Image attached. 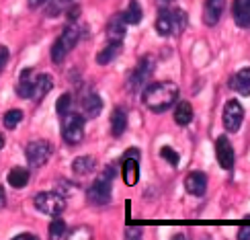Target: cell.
<instances>
[{
    "instance_id": "17",
    "label": "cell",
    "mask_w": 250,
    "mask_h": 240,
    "mask_svg": "<svg viewBox=\"0 0 250 240\" xmlns=\"http://www.w3.org/2000/svg\"><path fill=\"white\" fill-rule=\"evenodd\" d=\"M54 88V80H51L49 74H39L35 76V82H33V95H31V99H33L35 103H41L45 97H47V92Z\"/></svg>"
},
{
    "instance_id": "12",
    "label": "cell",
    "mask_w": 250,
    "mask_h": 240,
    "mask_svg": "<svg viewBox=\"0 0 250 240\" xmlns=\"http://www.w3.org/2000/svg\"><path fill=\"white\" fill-rule=\"evenodd\" d=\"M185 189L193 197H203L207 191V175L201 171H193L187 175L185 179Z\"/></svg>"
},
{
    "instance_id": "13",
    "label": "cell",
    "mask_w": 250,
    "mask_h": 240,
    "mask_svg": "<svg viewBox=\"0 0 250 240\" xmlns=\"http://www.w3.org/2000/svg\"><path fill=\"white\" fill-rule=\"evenodd\" d=\"M103 111V99L97 92H88V95L82 97V113H84L86 119H97Z\"/></svg>"
},
{
    "instance_id": "25",
    "label": "cell",
    "mask_w": 250,
    "mask_h": 240,
    "mask_svg": "<svg viewBox=\"0 0 250 240\" xmlns=\"http://www.w3.org/2000/svg\"><path fill=\"white\" fill-rule=\"evenodd\" d=\"M123 19L127 25H140L142 19H144V13H142V4L138 2V0H131V2L127 4V8L123 10Z\"/></svg>"
},
{
    "instance_id": "27",
    "label": "cell",
    "mask_w": 250,
    "mask_h": 240,
    "mask_svg": "<svg viewBox=\"0 0 250 240\" xmlns=\"http://www.w3.org/2000/svg\"><path fill=\"white\" fill-rule=\"evenodd\" d=\"M64 236H68V226L64 220L56 218V220L49 224V238H64Z\"/></svg>"
},
{
    "instance_id": "2",
    "label": "cell",
    "mask_w": 250,
    "mask_h": 240,
    "mask_svg": "<svg viewBox=\"0 0 250 240\" xmlns=\"http://www.w3.org/2000/svg\"><path fill=\"white\" fill-rule=\"evenodd\" d=\"M189 25V17L183 8H160L158 17H156V31L162 37L181 35Z\"/></svg>"
},
{
    "instance_id": "32",
    "label": "cell",
    "mask_w": 250,
    "mask_h": 240,
    "mask_svg": "<svg viewBox=\"0 0 250 240\" xmlns=\"http://www.w3.org/2000/svg\"><path fill=\"white\" fill-rule=\"evenodd\" d=\"M140 156H142V152L138 148H129V150H125L123 158H140Z\"/></svg>"
},
{
    "instance_id": "39",
    "label": "cell",
    "mask_w": 250,
    "mask_h": 240,
    "mask_svg": "<svg viewBox=\"0 0 250 240\" xmlns=\"http://www.w3.org/2000/svg\"><path fill=\"white\" fill-rule=\"evenodd\" d=\"M4 148V138H2V133H0V150Z\"/></svg>"
},
{
    "instance_id": "9",
    "label": "cell",
    "mask_w": 250,
    "mask_h": 240,
    "mask_svg": "<svg viewBox=\"0 0 250 240\" xmlns=\"http://www.w3.org/2000/svg\"><path fill=\"white\" fill-rule=\"evenodd\" d=\"M25 154H27V162H29L31 169H41V166L49 160L51 146L45 140H33V142L27 144Z\"/></svg>"
},
{
    "instance_id": "36",
    "label": "cell",
    "mask_w": 250,
    "mask_h": 240,
    "mask_svg": "<svg viewBox=\"0 0 250 240\" xmlns=\"http://www.w3.org/2000/svg\"><path fill=\"white\" fill-rule=\"evenodd\" d=\"M6 205V193H4V187L0 185V210Z\"/></svg>"
},
{
    "instance_id": "34",
    "label": "cell",
    "mask_w": 250,
    "mask_h": 240,
    "mask_svg": "<svg viewBox=\"0 0 250 240\" xmlns=\"http://www.w3.org/2000/svg\"><path fill=\"white\" fill-rule=\"evenodd\" d=\"M78 13H80V8H78V6L68 8V19H70V21H76V19H78Z\"/></svg>"
},
{
    "instance_id": "11",
    "label": "cell",
    "mask_w": 250,
    "mask_h": 240,
    "mask_svg": "<svg viewBox=\"0 0 250 240\" xmlns=\"http://www.w3.org/2000/svg\"><path fill=\"white\" fill-rule=\"evenodd\" d=\"M226 10V0H205L203 2V23L213 27L220 23V19Z\"/></svg>"
},
{
    "instance_id": "6",
    "label": "cell",
    "mask_w": 250,
    "mask_h": 240,
    "mask_svg": "<svg viewBox=\"0 0 250 240\" xmlns=\"http://www.w3.org/2000/svg\"><path fill=\"white\" fill-rule=\"evenodd\" d=\"M154 70H156V60L152 56H144L140 62H138V66H135L133 70V74L129 78V88L133 92H140L144 90L146 87L150 85V80L154 76Z\"/></svg>"
},
{
    "instance_id": "1",
    "label": "cell",
    "mask_w": 250,
    "mask_h": 240,
    "mask_svg": "<svg viewBox=\"0 0 250 240\" xmlns=\"http://www.w3.org/2000/svg\"><path fill=\"white\" fill-rule=\"evenodd\" d=\"M144 105L154 113H164L168 111L176 99H179V87L170 80H162V82H150L144 88Z\"/></svg>"
},
{
    "instance_id": "23",
    "label": "cell",
    "mask_w": 250,
    "mask_h": 240,
    "mask_svg": "<svg viewBox=\"0 0 250 240\" xmlns=\"http://www.w3.org/2000/svg\"><path fill=\"white\" fill-rule=\"evenodd\" d=\"M95 166H97V162L92 156H78V158L72 160V173L78 176H86L95 171Z\"/></svg>"
},
{
    "instance_id": "5",
    "label": "cell",
    "mask_w": 250,
    "mask_h": 240,
    "mask_svg": "<svg viewBox=\"0 0 250 240\" xmlns=\"http://www.w3.org/2000/svg\"><path fill=\"white\" fill-rule=\"evenodd\" d=\"M84 115H78V113H66L62 117V138L68 146H78L84 140Z\"/></svg>"
},
{
    "instance_id": "7",
    "label": "cell",
    "mask_w": 250,
    "mask_h": 240,
    "mask_svg": "<svg viewBox=\"0 0 250 240\" xmlns=\"http://www.w3.org/2000/svg\"><path fill=\"white\" fill-rule=\"evenodd\" d=\"M111 176H107L103 173L99 179L92 181V185L88 187L86 191V199L92 205H107L111 201V193H113V187H111Z\"/></svg>"
},
{
    "instance_id": "31",
    "label": "cell",
    "mask_w": 250,
    "mask_h": 240,
    "mask_svg": "<svg viewBox=\"0 0 250 240\" xmlns=\"http://www.w3.org/2000/svg\"><path fill=\"white\" fill-rule=\"evenodd\" d=\"M10 54H8V47L6 45H0V74H2V70L6 68V62H8Z\"/></svg>"
},
{
    "instance_id": "22",
    "label": "cell",
    "mask_w": 250,
    "mask_h": 240,
    "mask_svg": "<svg viewBox=\"0 0 250 240\" xmlns=\"http://www.w3.org/2000/svg\"><path fill=\"white\" fill-rule=\"evenodd\" d=\"M174 121H176V125H181V128H187L191 121H193V117H195V113H193V105L189 101H181L179 105H176V109H174Z\"/></svg>"
},
{
    "instance_id": "30",
    "label": "cell",
    "mask_w": 250,
    "mask_h": 240,
    "mask_svg": "<svg viewBox=\"0 0 250 240\" xmlns=\"http://www.w3.org/2000/svg\"><path fill=\"white\" fill-rule=\"evenodd\" d=\"M72 2H74V0H54V4L49 6V17H56L62 8H64V6H70Z\"/></svg>"
},
{
    "instance_id": "18",
    "label": "cell",
    "mask_w": 250,
    "mask_h": 240,
    "mask_svg": "<svg viewBox=\"0 0 250 240\" xmlns=\"http://www.w3.org/2000/svg\"><path fill=\"white\" fill-rule=\"evenodd\" d=\"M127 130V111L123 107H115L111 113V133L113 138H121Z\"/></svg>"
},
{
    "instance_id": "21",
    "label": "cell",
    "mask_w": 250,
    "mask_h": 240,
    "mask_svg": "<svg viewBox=\"0 0 250 240\" xmlns=\"http://www.w3.org/2000/svg\"><path fill=\"white\" fill-rule=\"evenodd\" d=\"M121 45H123L121 41H109L107 47H103L97 54V64H101V66L111 64V62L121 54Z\"/></svg>"
},
{
    "instance_id": "3",
    "label": "cell",
    "mask_w": 250,
    "mask_h": 240,
    "mask_svg": "<svg viewBox=\"0 0 250 240\" xmlns=\"http://www.w3.org/2000/svg\"><path fill=\"white\" fill-rule=\"evenodd\" d=\"M78 39H80V29L76 25L64 27L62 35L54 41V45H51V62H54V64H62V62L66 60V56L76 47Z\"/></svg>"
},
{
    "instance_id": "10",
    "label": "cell",
    "mask_w": 250,
    "mask_h": 240,
    "mask_svg": "<svg viewBox=\"0 0 250 240\" xmlns=\"http://www.w3.org/2000/svg\"><path fill=\"white\" fill-rule=\"evenodd\" d=\"M215 158L224 171L234 169V146L228 140V135H220V138L215 140Z\"/></svg>"
},
{
    "instance_id": "16",
    "label": "cell",
    "mask_w": 250,
    "mask_h": 240,
    "mask_svg": "<svg viewBox=\"0 0 250 240\" xmlns=\"http://www.w3.org/2000/svg\"><path fill=\"white\" fill-rule=\"evenodd\" d=\"M232 17L238 27H250V0H234Z\"/></svg>"
},
{
    "instance_id": "4",
    "label": "cell",
    "mask_w": 250,
    "mask_h": 240,
    "mask_svg": "<svg viewBox=\"0 0 250 240\" xmlns=\"http://www.w3.org/2000/svg\"><path fill=\"white\" fill-rule=\"evenodd\" d=\"M33 205L41 214L51 216V218H60L66 210V197L56 191H43L33 197Z\"/></svg>"
},
{
    "instance_id": "15",
    "label": "cell",
    "mask_w": 250,
    "mask_h": 240,
    "mask_svg": "<svg viewBox=\"0 0 250 240\" xmlns=\"http://www.w3.org/2000/svg\"><path fill=\"white\" fill-rule=\"evenodd\" d=\"M230 88L242 97L250 95V68H242V70L236 72V74L230 78Z\"/></svg>"
},
{
    "instance_id": "26",
    "label": "cell",
    "mask_w": 250,
    "mask_h": 240,
    "mask_svg": "<svg viewBox=\"0 0 250 240\" xmlns=\"http://www.w3.org/2000/svg\"><path fill=\"white\" fill-rule=\"evenodd\" d=\"M21 121H23V111H21V109H10L6 115L2 117V123H4L6 130H15Z\"/></svg>"
},
{
    "instance_id": "29",
    "label": "cell",
    "mask_w": 250,
    "mask_h": 240,
    "mask_svg": "<svg viewBox=\"0 0 250 240\" xmlns=\"http://www.w3.org/2000/svg\"><path fill=\"white\" fill-rule=\"evenodd\" d=\"M70 111H72V97L66 92V95H62V97L58 99V103H56V113H58L60 117H64L66 113H70Z\"/></svg>"
},
{
    "instance_id": "24",
    "label": "cell",
    "mask_w": 250,
    "mask_h": 240,
    "mask_svg": "<svg viewBox=\"0 0 250 240\" xmlns=\"http://www.w3.org/2000/svg\"><path fill=\"white\" fill-rule=\"evenodd\" d=\"M8 185L15 187V189H23V187L29 185V171L23 169V166H15L8 173Z\"/></svg>"
},
{
    "instance_id": "40",
    "label": "cell",
    "mask_w": 250,
    "mask_h": 240,
    "mask_svg": "<svg viewBox=\"0 0 250 240\" xmlns=\"http://www.w3.org/2000/svg\"><path fill=\"white\" fill-rule=\"evenodd\" d=\"M162 2H172V0H162Z\"/></svg>"
},
{
    "instance_id": "14",
    "label": "cell",
    "mask_w": 250,
    "mask_h": 240,
    "mask_svg": "<svg viewBox=\"0 0 250 240\" xmlns=\"http://www.w3.org/2000/svg\"><path fill=\"white\" fill-rule=\"evenodd\" d=\"M121 176L127 187H133L140 179V158H123L121 162Z\"/></svg>"
},
{
    "instance_id": "20",
    "label": "cell",
    "mask_w": 250,
    "mask_h": 240,
    "mask_svg": "<svg viewBox=\"0 0 250 240\" xmlns=\"http://www.w3.org/2000/svg\"><path fill=\"white\" fill-rule=\"evenodd\" d=\"M31 74H33V70L25 68L23 72H21V76H19L17 95L21 99H31V95H33V82H35V78H31Z\"/></svg>"
},
{
    "instance_id": "38",
    "label": "cell",
    "mask_w": 250,
    "mask_h": 240,
    "mask_svg": "<svg viewBox=\"0 0 250 240\" xmlns=\"http://www.w3.org/2000/svg\"><path fill=\"white\" fill-rule=\"evenodd\" d=\"M17 240H35V236L33 234H19Z\"/></svg>"
},
{
    "instance_id": "37",
    "label": "cell",
    "mask_w": 250,
    "mask_h": 240,
    "mask_svg": "<svg viewBox=\"0 0 250 240\" xmlns=\"http://www.w3.org/2000/svg\"><path fill=\"white\" fill-rule=\"evenodd\" d=\"M125 236H127V238H140L142 236V230H131V228H129V230L125 232Z\"/></svg>"
},
{
    "instance_id": "19",
    "label": "cell",
    "mask_w": 250,
    "mask_h": 240,
    "mask_svg": "<svg viewBox=\"0 0 250 240\" xmlns=\"http://www.w3.org/2000/svg\"><path fill=\"white\" fill-rule=\"evenodd\" d=\"M125 19L123 15H115L111 21H109V25H107V39L109 41H121L123 44V39H125Z\"/></svg>"
},
{
    "instance_id": "8",
    "label": "cell",
    "mask_w": 250,
    "mask_h": 240,
    "mask_svg": "<svg viewBox=\"0 0 250 240\" xmlns=\"http://www.w3.org/2000/svg\"><path fill=\"white\" fill-rule=\"evenodd\" d=\"M222 121H224V130H226L228 133H236L238 130L242 128V121H244V107L240 105V101L230 99V101L226 103Z\"/></svg>"
},
{
    "instance_id": "33",
    "label": "cell",
    "mask_w": 250,
    "mask_h": 240,
    "mask_svg": "<svg viewBox=\"0 0 250 240\" xmlns=\"http://www.w3.org/2000/svg\"><path fill=\"white\" fill-rule=\"evenodd\" d=\"M45 2H49V0H27V4L31 8H39V6H43Z\"/></svg>"
},
{
    "instance_id": "28",
    "label": "cell",
    "mask_w": 250,
    "mask_h": 240,
    "mask_svg": "<svg viewBox=\"0 0 250 240\" xmlns=\"http://www.w3.org/2000/svg\"><path fill=\"white\" fill-rule=\"evenodd\" d=\"M160 156H162V158H164L166 162H168L170 166H179V162H181L179 152L172 150L170 146H162V148H160Z\"/></svg>"
},
{
    "instance_id": "35",
    "label": "cell",
    "mask_w": 250,
    "mask_h": 240,
    "mask_svg": "<svg viewBox=\"0 0 250 240\" xmlns=\"http://www.w3.org/2000/svg\"><path fill=\"white\" fill-rule=\"evenodd\" d=\"M238 238H240V240H248L250 238V226L248 228H242V230L238 232Z\"/></svg>"
}]
</instances>
